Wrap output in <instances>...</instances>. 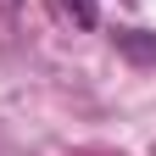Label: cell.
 Wrapping results in <instances>:
<instances>
[{"label":"cell","instance_id":"cell-1","mask_svg":"<svg viewBox=\"0 0 156 156\" xmlns=\"http://www.w3.org/2000/svg\"><path fill=\"white\" fill-rule=\"evenodd\" d=\"M56 6H62V17H67V23H78V28H95V17H101L95 0H56Z\"/></svg>","mask_w":156,"mask_h":156}]
</instances>
